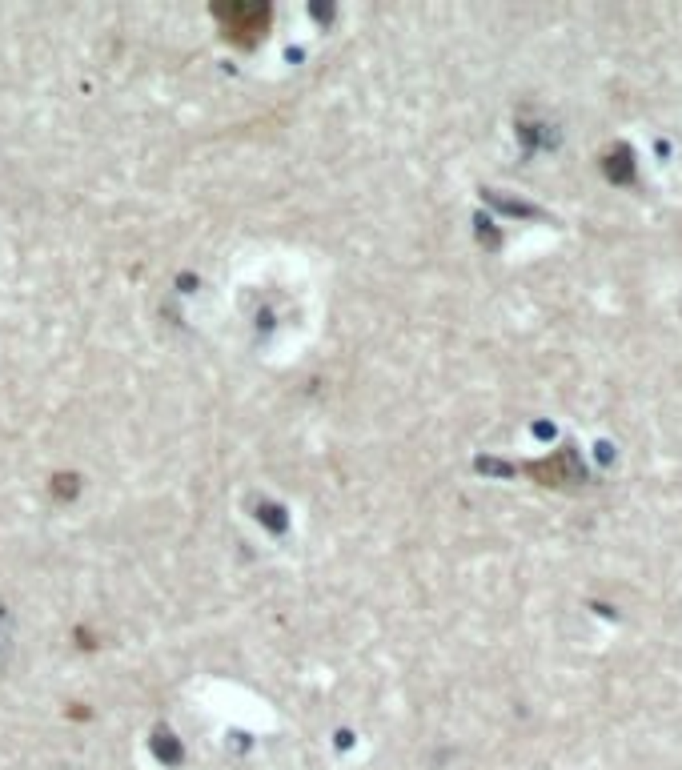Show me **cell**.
<instances>
[{
    "label": "cell",
    "instance_id": "1",
    "mask_svg": "<svg viewBox=\"0 0 682 770\" xmlns=\"http://www.w3.org/2000/svg\"><path fill=\"white\" fill-rule=\"evenodd\" d=\"M213 17L221 24L225 41H233V45H241V48H253L261 36H265L273 12H269L265 4H213Z\"/></svg>",
    "mask_w": 682,
    "mask_h": 770
},
{
    "label": "cell",
    "instance_id": "2",
    "mask_svg": "<svg viewBox=\"0 0 682 770\" xmlns=\"http://www.w3.org/2000/svg\"><path fill=\"white\" fill-rule=\"evenodd\" d=\"M606 173H610L614 181H626V177H630V164H626V153H614L610 161H606Z\"/></svg>",
    "mask_w": 682,
    "mask_h": 770
}]
</instances>
